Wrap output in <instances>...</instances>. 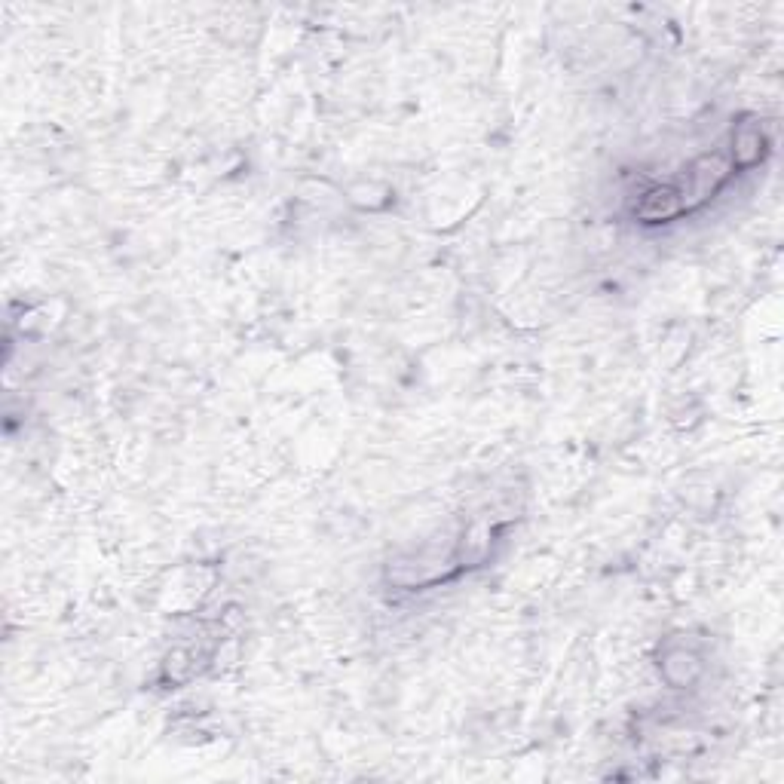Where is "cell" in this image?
Instances as JSON below:
<instances>
[{
	"label": "cell",
	"mask_w": 784,
	"mask_h": 784,
	"mask_svg": "<svg viewBox=\"0 0 784 784\" xmlns=\"http://www.w3.org/2000/svg\"><path fill=\"white\" fill-rule=\"evenodd\" d=\"M686 206H683V196L677 187H656L650 190L641 206H637V218H644V221H668L674 215H680Z\"/></svg>",
	"instance_id": "obj_1"
}]
</instances>
